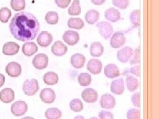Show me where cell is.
<instances>
[{"instance_id":"cell-1","label":"cell","mask_w":159,"mask_h":119,"mask_svg":"<svg viewBox=\"0 0 159 119\" xmlns=\"http://www.w3.org/2000/svg\"><path fill=\"white\" fill-rule=\"evenodd\" d=\"M9 27L12 36L21 42L34 40L40 31V24L37 17L26 11L15 14Z\"/></svg>"},{"instance_id":"cell-2","label":"cell","mask_w":159,"mask_h":119,"mask_svg":"<svg viewBox=\"0 0 159 119\" xmlns=\"http://www.w3.org/2000/svg\"><path fill=\"white\" fill-rule=\"evenodd\" d=\"M39 90V82L36 79L25 80L23 85V91L27 96H33Z\"/></svg>"},{"instance_id":"cell-3","label":"cell","mask_w":159,"mask_h":119,"mask_svg":"<svg viewBox=\"0 0 159 119\" xmlns=\"http://www.w3.org/2000/svg\"><path fill=\"white\" fill-rule=\"evenodd\" d=\"M96 27L99 30L101 37L106 40L110 38L113 33V27L110 23L102 21L98 23Z\"/></svg>"},{"instance_id":"cell-4","label":"cell","mask_w":159,"mask_h":119,"mask_svg":"<svg viewBox=\"0 0 159 119\" xmlns=\"http://www.w3.org/2000/svg\"><path fill=\"white\" fill-rule=\"evenodd\" d=\"M28 110L27 104L23 101H18L12 104L11 107V113L16 117L24 115Z\"/></svg>"},{"instance_id":"cell-5","label":"cell","mask_w":159,"mask_h":119,"mask_svg":"<svg viewBox=\"0 0 159 119\" xmlns=\"http://www.w3.org/2000/svg\"><path fill=\"white\" fill-rule=\"evenodd\" d=\"M32 63L34 68L39 70H41L48 66V58L45 54L40 53L33 58Z\"/></svg>"},{"instance_id":"cell-6","label":"cell","mask_w":159,"mask_h":119,"mask_svg":"<svg viewBox=\"0 0 159 119\" xmlns=\"http://www.w3.org/2000/svg\"><path fill=\"white\" fill-rule=\"evenodd\" d=\"M126 38L121 31H117L113 34L110 39V46L114 49H117L125 44Z\"/></svg>"},{"instance_id":"cell-7","label":"cell","mask_w":159,"mask_h":119,"mask_svg":"<svg viewBox=\"0 0 159 119\" xmlns=\"http://www.w3.org/2000/svg\"><path fill=\"white\" fill-rule=\"evenodd\" d=\"M62 39L69 46H74L80 41V34L76 31L69 30L64 32L62 35Z\"/></svg>"},{"instance_id":"cell-8","label":"cell","mask_w":159,"mask_h":119,"mask_svg":"<svg viewBox=\"0 0 159 119\" xmlns=\"http://www.w3.org/2000/svg\"><path fill=\"white\" fill-rule=\"evenodd\" d=\"M6 72L11 77H19L22 72L21 66L16 62H9L6 67Z\"/></svg>"},{"instance_id":"cell-9","label":"cell","mask_w":159,"mask_h":119,"mask_svg":"<svg viewBox=\"0 0 159 119\" xmlns=\"http://www.w3.org/2000/svg\"><path fill=\"white\" fill-rule=\"evenodd\" d=\"M133 54V51L130 46H125L119 50L117 53L118 60L122 63H127L130 60Z\"/></svg>"},{"instance_id":"cell-10","label":"cell","mask_w":159,"mask_h":119,"mask_svg":"<svg viewBox=\"0 0 159 119\" xmlns=\"http://www.w3.org/2000/svg\"><path fill=\"white\" fill-rule=\"evenodd\" d=\"M81 97L87 103H94L98 100V94L94 89L86 88L82 92Z\"/></svg>"},{"instance_id":"cell-11","label":"cell","mask_w":159,"mask_h":119,"mask_svg":"<svg viewBox=\"0 0 159 119\" xmlns=\"http://www.w3.org/2000/svg\"><path fill=\"white\" fill-rule=\"evenodd\" d=\"M41 101L47 104L52 103L56 99V93L51 88H44L40 93L39 95Z\"/></svg>"},{"instance_id":"cell-12","label":"cell","mask_w":159,"mask_h":119,"mask_svg":"<svg viewBox=\"0 0 159 119\" xmlns=\"http://www.w3.org/2000/svg\"><path fill=\"white\" fill-rule=\"evenodd\" d=\"M99 104L102 108L106 109H111L115 107L116 101L113 95L109 93H106L102 95Z\"/></svg>"},{"instance_id":"cell-13","label":"cell","mask_w":159,"mask_h":119,"mask_svg":"<svg viewBox=\"0 0 159 119\" xmlns=\"http://www.w3.org/2000/svg\"><path fill=\"white\" fill-rule=\"evenodd\" d=\"M53 41V37L52 34L47 31H42L39 33L37 38V44L40 46L46 48L48 47Z\"/></svg>"},{"instance_id":"cell-14","label":"cell","mask_w":159,"mask_h":119,"mask_svg":"<svg viewBox=\"0 0 159 119\" xmlns=\"http://www.w3.org/2000/svg\"><path fill=\"white\" fill-rule=\"evenodd\" d=\"M87 69L93 75H98L102 69V63L99 60L92 58L87 64Z\"/></svg>"},{"instance_id":"cell-15","label":"cell","mask_w":159,"mask_h":119,"mask_svg":"<svg viewBox=\"0 0 159 119\" xmlns=\"http://www.w3.org/2000/svg\"><path fill=\"white\" fill-rule=\"evenodd\" d=\"M51 52L54 56L61 57L68 52V47L62 41H57L51 46Z\"/></svg>"},{"instance_id":"cell-16","label":"cell","mask_w":159,"mask_h":119,"mask_svg":"<svg viewBox=\"0 0 159 119\" xmlns=\"http://www.w3.org/2000/svg\"><path fill=\"white\" fill-rule=\"evenodd\" d=\"M20 46L18 44L15 42H7L2 48L3 54L7 56H13L17 54L19 51Z\"/></svg>"},{"instance_id":"cell-17","label":"cell","mask_w":159,"mask_h":119,"mask_svg":"<svg viewBox=\"0 0 159 119\" xmlns=\"http://www.w3.org/2000/svg\"><path fill=\"white\" fill-rule=\"evenodd\" d=\"M86 60V57L82 54L75 53L70 58V64L74 68L80 69L85 65Z\"/></svg>"},{"instance_id":"cell-18","label":"cell","mask_w":159,"mask_h":119,"mask_svg":"<svg viewBox=\"0 0 159 119\" xmlns=\"http://www.w3.org/2000/svg\"><path fill=\"white\" fill-rule=\"evenodd\" d=\"M104 16L107 21L111 23H116L119 21L121 18V13L119 10L114 7H109L104 13Z\"/></svg>"},{"instance_id":"cell-19","label":"cell","mask_w":159,"mask_h":119,"mask_svg":"<svg viewBox=\"0 0 159 119\" xmlns=\"http://www.w3.org/2000/svg\"><path fill=\"white\" fill-rule=\"evenodd\" d=\"M110 89L111 91L115 95H122L124 93V90H125L123 78H119L113 80L111 83Z\"/></svg>"},{"instance_id":"cell-20","label":"cell","mask_w":159,"mask_h":119,"mask_svg":"<svg viewBox=\"0 0 159 119\" xmlns=\"http://www.w3.org/2000/svg\"><path fill=\"white\" fill-rule=\"evenodd\" d=\"M104 74L107 77L113 79L120 76V71L115 64H109L104 68Z\"/></svg>"},{"instance_id":"cell-21","label":"cell","mask_w":159,"mask_h":119,"mask_svg":"<svg viewBox=\"0 0 159 119\" xmlns=\"http://www.w3.org/2000/svg\"><path fill=\"white\" fill-rule=\"evenodd\" d=\"M15 99V92L11 88H5L0 91V101L4 103H10Z\"/></svg>"},{"instance_id":"cell-22","label":"cell","mask_w":159,"mask_h":119,"mask_svg":"<svg viewBox=\"0 0 159 119\" xmlns=\"http://www.w3.org/2000/svg\"><path fill=\"white\" fill-rule=\"evenodd\" d=\"M38 51L37 44L33 42H27L22 46V52L24 55L30 57L35 54Z\"/></svg>"},{"instance_id":"cell-23","label":"cell","mask_w":159,"mask_h":119,"mask_svg":"<svg viewBox=\"0 0 159 119\" xmlns=\"http://www.w3.org/2000/svg\"><path fill=\"white\" fill-rule=\"evenodd\" d=\"M43 82L48 86H54L58 83L59 77L58 74L54 72H48L43 76Z\"/></svg>"},{"instance_id":"cell-24","label":"cell","mask_w":159,"mask_h":119,"mask_svg":"<svg viewBox=\"0 0 159 119\" xmlns=\"http://www.w3.org/2000/svg\"><path fill=\"white\" fill-rule=\"evenodd\" d=\"M104 48L101 42H93L90 45L89 53L93 57H99L103 54Z\"/></svg>"},{"instance_id":"cell-25","label":"cell","mask_w":159,"mask_h":119,"mask_svg":"<svg viewBox=\"0 0 159 119\" xmlns=\"http://www.w3.org/2000/svg\"><path fill=\"white\" fill-rule=\"evenodd\" d=\"M84 18H85L86 21L88 24H94L98 21L99 18V13L95 9L88 10L85 14Z\"/></svg>"},{"instance_id":"cell-26","label":"cell","mask_w":159,"mask_h":119,"mask_svg":"<svg viewBox=\"0 0 159 119\" xmlns=\"http://www.w3.org/2000/svg\"><path fill=\"white\" fill-rule=\"evenodd\" d=\"M67 25L70 29L80 30L84 27V22L79 17H71L68 20Z\"/></svg>"},{"instance_id":"cell-27","label":"cell","mask_w":159,"mask_h":119,"mask_svg":"<svg viewBox=\"0 0 159 119\" xmlns=\"http://www.w3.org/2000/svg\"><path fill=\"white\" fill-rule=\"evenodd\" d=\"M44 115L47 119H60L62 117V112L58 108L51 107L45 111Z\"/></svg>"},{"instance_id":"cell-28","label":"cell","mask_w":159,"mask_h":119,"mask_svg":"<svg viewBox=\"0 0 159 119\" xmlns=\"http://www.w3.org/2000/svg\"><path fill=\"white\" fill-rule=\"evenodd\" d=\"M141 11L139 9H135L131 13L129 19L134 28H137L140 26L141 23Z\"/></svg>"},{"instance_id":"cell-29","label":"cell","mask_w":159,"mask_h":119,"mask_svg":"<svg viewBox=\"0 0 159 119\" xmlns=\"http://www.w3.org/2000/svg\"><path fill=\"white\" fill-rule=\"evenodd\" d=\"M126 85L128 90L130 92L136 91L139 87L138 79L133 76H128L126 77Z\"/></svg>"},{"instance_id":"cell-30","label":"cell","mask_w":159,"mask_h":119,"mask_svg":"<svg viewBox=\"0 0 159 119\" xmlns=\"http://www.w3.org/2000/svg\"><path fill=\"white\" fill-rule=\"evenodd\" d=\"M78 82L82 87L89 86L92 83V77L88 73H81L78 76Z\"/></svg>"},{"instance_id":"cell-31","label":"cell","mask_w":159,"mask_h":119,"mask_svg":"<svg viewBox=\"0 0 159 119\" xmlns=\"http://www.w3.org/2000/svg\"><path fill=\"white\" fill-rule=\"evenodd\" d=\"M68 13L71 16H78L81 13V7L80 5V0H74L72 3L69 7Z\"/></svg>"},{"instance_id":"cell-32","label":"cell","mask_w":159,"mask_h":119,"mask_svg":"<svg viewBox=\"0 0 159 119\" xmlns=\"http://www.w3.org/2000/svg\"><path fill=\"white\" fill-rule=\"evenodd\" d=\"M46 22L49 24H57L58 23V14L56 11H48L44 17Z\"/></svg>"},{"instance_id":"cell-33","label":"cell","mask_w":159,"mask_h":119,"mask_svg":"<svg viewBox=\"0 0 159 119\" xmlns=\"http://www.w3.org/2000/svg\"><path fill=\"white\" fill-rule=\"evenodd\" d=\"M10 6L15 11H22L26 6L25 0H11Z\"/></svg>"},{"instance_id":"cell-34","label":"cell","mask_w":159,"mask_h":119,"mask_svg":"<svg viewBox=\"0 0 159 119\" xmlns=\"http://www.w3.org/2000/svg\"><path fill=\"white\" fill-rule=\"evenodd\" d=\"M70 108L74 112H80L84 109V104L79 99H74L70 103Z\"/></svg>"},{"instance_id":"cell-35","label":"cell","mask_w":159,"mask_h":119,"mask_svg":"<svg viewBox=\"0 0 159 119\" xmlns=\"http://www.w3.org/2000/svg\"><path fill=\"white\" fill-rule=\"evenodd\" d=\"M11 17V11L7 7H2L0 9V21L6 23Z\"/></svg>"},{"instance_id":"cell-36","label":"cell","mask_w":159,"mask_h":119,"mask_svg":"<svg viewBox=\"0 0 159 119\" xmlns=\"http://www.w3.org/2000/svg\"><path fill=\"white\" fill-rule=\"evenodd\" d=\"M126 117L127 119H140L141 112L137 108H132L127 111Z\"/></svg>"},{"instance_id":"cell-37","label":"cell","mask_w":159,"mask_h":119,"mask_svg":"<svg viewBox=\"0 0 159 119\" xmlns=\"http://www.w3.org/2000/svg\"><path fill=\"white\" fill-rule=\"evenodd\" d=\"M141 59V49L140 47L137 48L135 51H133V54L130 60L131 65H135V64H139L140 63Z\"/></svg>"},{"instance_id":"cell-38","label":"cell","mask_w":159,"mask_h":119,"mask_svg":"<svg viewBox=\"0 0 159 119\" xmlns=\"http://www.w3.org/2000/svg\"><path fill=\"white\" fill-rule=\"evenodd\" d=\"M112 3L115 7L121 9H125L129 5V0H112Z\"/></svg>"},{"instance_id":"cell-39","label":"cell","mask_w":159,"mask_h":119,"mask_svg":"<svg viewBox=\"0 0 159 119\" xmlns=\"http://www.w3.org/2000/svg\"><path fill=\"white\" fill-rule=\"evenodd\" d=\"M131 100L133 105L135 107L140 108L141 106V95L139 92H135L133 95L131 96Z\"/></svg>"},{"instance_id":"cell-40","label":"cell","mask_w":159,"mask_h":119,"mask_svg":"<svg viewBox=\"0 0 159 119\" xmlns=\"http://www.w3.org/2000/svg\"><path fill=\"white\" fill-rule=\"evenodd\" d=\"M99 118L100 119H114V116L112 112L102 110L99 112Z\"/></svg>"},{"instance_id":"cell-41","label":"cell","mask_w":159,"mask_h":119,"mask_svg":"<svg viewBox=\"0 0 159 119\" xmlns=\"http://www.w3.org/2000/svg\"><path fill=\"white\" fill-rule=\"evenodd\" d=\"M54 2H55L58 7L65 9L69 6V4L70 3L71 0H54Z\"/></svg>"},{"instance_id":"cell-42","label":"cell","mask_w":159,"mask_h":119,"mask_svg":"<svg viewBox=\"0 0 159 119\" xmlns=\"http://www.w3.org/2000/svg\"><path fill=\"white\" fill-rule=\"evenodd\" d=\"M127 72L132 73L133 75L137 77H140V66L136 65L135 66H133L130 69H129Z\"/></svg>"},{"instance_id":"cell-43","label":"cell","mask_w":159,"mask_h":119,"mask_svg":"<svg viewBox=\"0 0 159 119\" xmlns=\"http://www.w3.org/2000/svg\"><path fill=\"white\" fill-rule=\"evenodd\" d=\"M106 0H91V2L93 4L96 6H101L106 2Z\"/></svg>"},{"instance_id":"cell-44","label":"cell","mask_w":159,"mask_h":119,"mask_svg":"<svg viewBox=\"0 0 159 119\" xmlns=\"http://www.w3.org/2000/svg\"><path fill=\"white\" fill-rule=\"evenodd\" d=\"M5 82H6V77H5V76L2 73H0V87H2L4 85Z\"/></svg>"},{"instance_id":"cell-45","label":"cell","mask_w":159,"mask_h":119,"mask_svg":"<svg viewBox=\"0 0 159 119\" xmlns=\"http://www.w3.org/2000/svg\"><path fill=\"white\" fill-rule=\"evenodd\" d=\"M74 119H85V118H84L82 115H77V116H76L75 117H74Z\"/></svg>"},{"instance_id":"cell-46","label":"cell","mask_w":159,"mask_h":119,"mask_svg":"<svg viewBox=\"0 0 159 119\" xmlns=\"http://www.w3.org/2000/svg\"><path fill=\"white\" fill-rule=\"evenodd\" d=\"M21 119H34L33 117H25L24 118H22Z\"/></svg>"},{"instance_id":"cell-47","label":"cell","mask_w":159,"mask_h":119,"mask_svg":"<svg viewBox=\"0 0 159 119\" xmlns=\"http://www.w3.org/2000/svg\"><path fill=\"white\" fill-rule=\"evenodd\" d=\"M89 119H98V118H96V117H91L90 118H89Z\"/></svg>"}]
</instances>
